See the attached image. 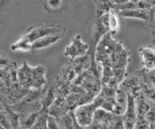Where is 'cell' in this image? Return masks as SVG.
<instances>
[{"label": "cell", "mask_w": 155, "mask_h": 129, "mask_svg": "<svg viewBox=\"0 0 155 129\" xmlns=\"http://www.w3.org/2000/svg\"><path fill=\"white\" fill-rule=\"evenodd\" d=\"M41 114V111H35V112H31L26 117L23 119V121H20V127H22L25 129H31V127L34 126L36 120L38 119L39 116Z\"/></svg>", "instance_id": "10"}, {"label": "cell", "mask_w": 155, "mask_h": 129, "mask_svg": "<svg viewBox=\"0 0 155 129\" xmlns=\"http://www.w3.org/2000/svg\"><path fill=\"white\" fill-rule=\"evenodd\" d=\"M65 35H66V33H60V34H55V35L44 36L42 38L35 41V42L31 44L32 51H39V50L47 49L48 47H50L51 46L58 42L59 41H61Z\"/></svg>", "instance_id": "5"}, {"label": "cell", "mask_w": 155, "mask_h": 129, "mask_svg": "<svg viewBox=\"0 0 155 129\" xmlns=\"http://www.w3.org/2000/svg\"><path fill=\"white\" fill-rule=\"evenodd\" d=\"M48 116L49 114H47L45 111H41L38 119L36 120L35 123L31 127V129H48V127H47Z\"/></svg>", "instance_id": "12"}, {"label": "cell", "mask_w": 155, "mask_h": 129, "mask_svg": "<svg viewBox=\"0 0 155 129\" xmlns=\"http://www.w3.org/2000/svg\"><path fill=\"white\" fill-rule=\"evenodd\" d=\"M60 33H66L65 27L57 25H41L29 27L24 32V34L20 38L32 44L35 41L41 39L44 36L60 34Z\"/></svg>", "instance_id": "1"}, {"label": "cell", "mask_w": 155, "mask_h": 129, "mask_svg": "<svg viewBox=\"0 0 155 129\" xmlns=\"http://www.w3.org/2000/svg\"><path fill=\"white\" fill-rule=\"evenodd\" d=\"M1 127L5 129H13L11 122L9 121L8 114H7L5 110L1 111Z\"/></svg>", "instance_id": "14"}, {"label": "cell", "mask_w": 155, "mask_h": 129, "mask_svg": "<svg viewBox=\"0 0 155 129\" xmlns=\"http://www.w3.org/2000/svg\"><path fill=\"white\" fill-rule=\"evenodd\" d=\"M116 123V116L114 113L99 107L94 116L91 129H113Z\"/></svg>", "instance_id": "3"}, {"label": "cell", "mask_w": 155, "mask_h": 129, "mask_svg": "<svg viewBox=\"0 0 155 129\" xmlns=\"http://www.w3.org/2000/svg\"><path fill=\"white\" fill-rule=\"evenodd\" d=\"M10 49L12 51H32L31 48V43H29L28 41H24L21 38H19L17 41L13 43L10 46Z\"/></svg>", "instance_id": "11"}, {"label": "cell", "mask_w": 155, "mask_h": 129, "mask_svg": "<svg viewBox=\"0 0 155 129\" xmlns=\"http://www.w3.org/2000/svg\"><path fill=\"white\" fill-rule=\"evenodd\" d=\"M120 23L118 14L115 11L114 8H111L108 13V27L109 32L110 34H116L119 30Z\"/></svg>", "instance_id": "9"}, {"label": "cell", "mask_w": 155, "mask_h": 129, "mask_svg": "<svg viewBox=\"0 0 155 129\" xmlns=\"http://www.w3.org/2000/svg\"><path fill=\"white\" fill-rule=\"evenodd\" d=\"M68 110V108L67 106L66 101L61 98H57L48 110V114L56 118L62 117L66 114V111Z\"/></svg>", "instance_id": "8"}, {"label": "cell", "mask_w": 155, "mask_h": 129, "mask_svg": "<svg viewBox=\"0 0 155 129\" xmlns=\"http://www.w3.org/2000/svg\"><path fill=\"white\" fill-rule=\"evenodd\" d=\"M138 52L144 69L147 72L155 69V49L151 47H140Z\"/></svg>", "instance_id": "7"}, {"label": "cell", "mask_w": 155, "mask_h": 129, "mask_svg": "<svg viewBox=\"0 0 155 129\" xmlns=\"http://www.w3.org/2000/svg\"><path fill=\"white\" fill-rule=\"evenodd\" d=\"M119 15L123 18L134 19V20L149 21L152 20L151 10L142 9V8H127V9H120Z\"/></svg>", "instance_id": "6"}, {"label": "cell", "mask_w": 155, "mask_h": 129, "mask_svg": "<svg viewBox=\"0 0 155 129\" xmlns=\"http://www.w3.org/2000/svg\"><path fill=\"white\" fill-rule=\"evenodd\" d=\"M149 128V124H148V121L144 119V117H141L137 120L136 122L135 129H148Z\"/></svg>", "instance_id": "15"}, {"label": "cell", "mask_w": 155, "mask_h": 129, "mask_svg": "<svg viewBox=\"0 0 155 129\" xmlns=\"http://www.w3.org/2000/svg\"><path fill=\"white\" fill-rule=\"evenodd\" d=\"M100 106L101 104L98 97L91 103H86L78 106L77 108H75L74 111H73L75 120L82 127H91L95 111Z\"/></svg>", "instance_id": "2"}, {"label": "cell", "mask_w": 155, "mask_h": 129, "mask_svg": "<svg viewBox=\"0 0 155 129\" xmlns=\"http://www.w3.org/2000/svg\"><path fill=\"white\" fill-rule=\"evenodd\" d=\"M110 2H112L113 4L121 7V6L125 5V4H128L129 2H131V0H110Z\"/></svg>", "instance_id": "18"}, {"label": "cell", "mask_w": 155, "mask_h": 129, "mask_svg": "<svg viewBox=\"0 0 155 129\" xmlns=\"http://www.w3.org/2000/svg\"><path fill=\"white\" fill-rule=\"evenodd\" d=\"M89 49V45L82 40L81 35L78 34L74 36L69 45L63 51L64 57L71 59L78 58L85 56Z\"/></svg>", "instance_id": "4"}, {"label": "cell", "mask_w": 155, "mask_h": 129, "mask_svg": "<svg viewBox=\"0 0 155 129\" xmlns=\"http://www.w3.org/2000/svg\"><path fill=\"white\" fill-rule=\"evenodd\" d=\"M62 125L64 129H75L74 118L73 112L71 114H65L62 117Z\"/></svg>", "instance_id": "13"}, {"label": "cell", "mask_w": 155, "mask_h": 129, "mask_svg": "<svg viewBox=\"0 0 155 129\" xmlns=\"http://www.w3.org/2000/svg\"><path fill=\"white\" fill-rule=\"evenodd\" d=\"M47 5L51 9H58L62 7V0H47Z\"/></svg>", "instance_id": "17"}, {"label": "cell", "mask_w": 155, "mask_h": 129, "mask_svg": "<svg viewBox=\"0 0 155 129\" xmlns=\"http://www.w3.org/2000/svg\"><path fill=\"white\" fill-rule=\"evenodd\" d=\"M47 127H48V129H61L57 121V118L51 117L50 115L47 118Z\"/></svg>", "instance_id": "16"}]
</instances>
